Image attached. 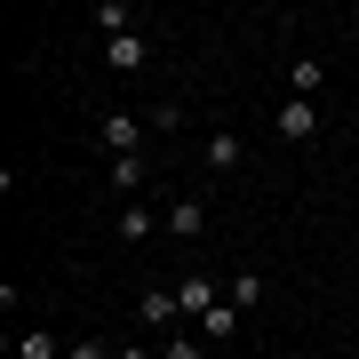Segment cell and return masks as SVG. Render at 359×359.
I'll return each instance as SVG.
<instances>
[{"instance_id":"11","label":"cell","mask_w":359,"mask_h":359,"mask_svg":"<svg viewBox=\"0 0 359 359\" xmlns=\"http://www.w3.org/2000/svg\"><path fill=\"white\" fill-rule=\"evenodd\" d=\"M224 304L256 311V304H264V280H256V271H231V280H224Z\"/></svg>"},{"instance_id":"2","label":"cell","mask_w":359,"mask_h":359,"mask_svg":"<svg viewBox=\"0 0 359 359\" xmlns=\"http://www.w3.org/2000/svg\"><path fill=\"white\" fill-rule=\"evenodd\" d=\"M136 320L152 327V335H168V327L184 320V304H176V287H144V295H136Z\"/></svg>"},{"instance_id":"1","label":"cell","mask_w":359,"mask_h":359,"mask_svg":"<svg viewBox=\"0 0 359 359\" xmlns=\"http://www.w3.org/2000/svg\"><path fill=\"white\" fill-rule=\"evenodd\" d=\"M271 128H280L287 144H311V136H320V104H304V96H287L280 112H271Z\"/></svg>"},{"instance_id":"15","label":"cell","mask_w":359,"mask_h":359,"mask_svg":"<svg viewBox=\"0 0 359 359\" xmlns=\"http://www.w3.org/2000/svg\"><path fill=\"white\" fill-rule=\"evenodd\" d=\"M160 359H208L200 344H184V335H168V344H160Z\"/></svg>"},{"instance_id":"3","label":"cell","mask_w":359,"mask_h":359,"mask_svg":"<svg viewBox=\"0 0 359 359\" xmlns=\"http://www.w3.org/2000/svg\"><path fill=\"white\" fill-rule=\"evenodd\" d=\"M104 152H112V160H136V144H144V120L136 112H104Z\"/></svg>"},{"instance_id":"13","label":"cell","mask_w":359,"mask_h":359,"mask_svg":"<svg viewBox=\"0 0 359 359\" xmlns=\"http://www.w3.org/2000/svg\"><path fill=\"white\" fill-rule=\"evenodd\" d=\"M208 335H216V344H231V335H240V304H216V311H208V320H200Z\"/></svg>"},{"instance_id":"5","label":"cell","mask_w":359,"mask_h":359,"mask_svg":"<svg viewBox=\"0 0 359 359\" xmlns=\"http://www.w3.org/2000/svg\"><path fill=\"white\" fill-rule=\"evenodd\" d=\"M144 56H152V40H144V32H120V40H104V65H112V72H144Z\"/></svg>"},{"instance_id":"16","label":"cell","mask_w":359,"mask_h":359,"mask_svg":"<svg viewBox=\"0 0 359 359\" xmlns=\"http://www.w3.org/2000/svg\"><path fill=\"white\" fill-rule=\"evenodd\" d=\"M65 359H112V344H96V335H88V344H65Z\"/></svg>"},{"instance_id":"10","label":"cell","mask_w":359,"mask_h":359,"mask_svg":"<svg viewBox=\"0 0 359 359\" xmlns=\"http://www.w3.org/2000/svg\"><path fill=\"white\" fill-rule=\"evenodd\" d=\"M240 160H248V144L231 136V128H216V136H208V168H216V176H231Z\"/></svg>"},{"instance_id":"12","label":"cell","mask_w":359,"mask_h":359,"mask_svg":"<svg viewBox=\"0 0 359 359\" xmlns=\"http://www.w3.org/2000/svg\"><path fill=\"white\" fill-rule=\"evenodd\" d=\"M16 359H65V344L48 327H32V335H16Z\"/></svg>"},{"instance_id":"7","label":"cell","mask_w":359,"mask_h":359,"mask_svg":"<svg viewBox=\"0 0 359 359\" xmlns=\"http://www.w3.org/2000/svg\"><path fill=\"white\" fill-rule=\"evenodd\" d=\"M112 231H120V240H152V231H168V216H152L144 200H128V208L112 216Z\"/></svg>"},{"instance_id":"17","label":"cell","mask_w":359,"mask_h":359,"mask_svg":"<svg viewBox=\"0 0 359 359\" xmlns=\"http://www.w3.org/2000/svg\"><path fill=\"white\" fill-rule=\"evenodd\" d=\"M112 359H160L152 344H112Z\"/></svg>"},{"instance_id":"6","label":"cell","mask_w":359,"mask_h":359,"mask_svg":"<svg viewBox=\"0 0 359 359\" xmlns=\"http://www.w3.org/2000/svg\"><path fill=\"white\" fill-rule=\"evenodd\" d=\"M320 88H327V65H320V56H295V65H287V96L320 104Z\"/></svg>"},{"instance_id":"8","label":"cell","mask_w":359,"mask_h":359,"mask_svg":"<svg viewBox=\"0 0 359 359\" xmlns=\"http://www.w3.org/2000/svg\"><path fill=\"white\" fill-rule=\"evenodd\" d=\"M88 25H96L104 40H120V32H136V8H128V0H96V8H88Z\"/></svg>"},{"instance_id":"4","label":"cell","mask_w":359,"mask_h":359,"mask_svg":"<svg viewBox=\"0 0 359 359\" xmlns=\"http://www.w3.org/2000/svg\"><path fill=\"white\" fill-rule=\"evenodd\" d=\"M176 304L192 311V320H208V311L224 304V280H200V271H184V280H176Z\"/></svg>"},{"instance_id":"9","label":"cell","mask_w":359,"mask_h":359,"mask_svg":"<svg viewBox=\"0 0 359 359\" xmlns=\"http://www.w3.org/2000/svg\"><path fill=\"white\" fill-rule=\"evenodd\" d=\"M200 231H208V208L200 200H176V208H168V240H200Z\"/></svg>"},{"instance_id":"14","label":"cell","mask_w":359,"mask_h":359,"mask_svg":"<svg viewBox=\"0 0 359 359\" xmlns=\"http://www.w3.org/2000/svg\"><path fill=\"white\" fill-rule=\"evenodd\" d=\"M112 184H120V192H144V152L136 160H112Z\"/></svg>"}]
</instances>
